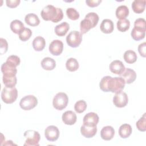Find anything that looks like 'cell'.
<instances>
[{
	"label": "cell",
	"instance_id": "obj_33",
	"mask_svg": "<svg viewBox=\"0 0 146 146\" xmlns=\"http://www.w3.org/2000/svg\"><path fill=\"white\" fill-rule=\"evenodd\" d=\"M87 107V105L86 102L83 100H80L75 103L74 105V109L76 112L80 113L86 110Z\"/></svg>",
	"mask_w": 146,
	"mask_h": 146
},
{
	"label": "cell",
	"instance_id": "obj_18",
	"mask_svg": "<svg viewBox=\"0 0 146 146\" xmlns=\"http://www.w3.org/2000/svg\"><path fill=\"white\" fill-rule=\"evenodd\" d=\"M115 135V130L112 126L107 125L104 127L100 131V136L102 139L108 141L111 140Z\"/></svg>",
	"mask_w": 146,
	"mask_h": 146
},
{
	"label": "cell",
	"instance_id": "obj_41",
	"mask_svg": "<svg viewBox=\"0 0 146 146\" xmlns=\"http://www.w3.org/2000/svg\"><path fill=\"white\" fill-rule=\"evenodd\" d=\"M145 48H146V43L145 42H143V43L140 44L138 46V51H139L140 55L144 58H145L146 56Z\"/></svg>",
	"mask_w": 146,
	"mask_h": 146
},
{
	"label": "cell",
	"instance_id": "obj_35",
	"mask_svg": "<svg viewBox=\"0 0 146 146\" xmlns=\"http://www.w3.org/2000/svg\"><path fill=\"white\" fill-rule=\"evenodd\" d=\"M18 35L20 40L25 42L30 38L32 35V31L29 28H25Z\"/></svg>",
	"mask_w": 146,
	"mask_h": 146
},
{
	"label": "cell",
	"instance_id": "obj_1",
	"mask_svg": "<svg viewBox=\"0 0 146 146\" xmlns=\"http://www.w3.org/2000/svg\"><path fill=\"white\" fill-rule=\"evenodd\" d=\"M125 83L121 77L112 78L110 76H106L101 79L99 87L104 92H111L117 93L124 89Z\"/></svg>",
	"mask_w": 146,
	"mask_h": 146
},
{
	"label": "cell",
	"instance_id": "obj_38",
	"mask_svg": "<svg viewBox=\"0 0 146 146\" xmlns=\"http://www.w3.org/2000/svg\"><path fill=\"white\" fill-rule=\"evenodd\" d=\"M134 27H140L143 29H146V22L143 18H138L134 22Z\"/></svg>",
	"mask_w": 146,
	"mask_h": 146
},
{
	"label": "cell",
	"instance_id": "obj_13",
	"mask_svg": "<svg viewBox=\"0 0 146 146\" xmlns=\"http://www.w3.org/2000/svg\"><path fill=\"white\" fill-rule=\"evenodd\" d=\"M120 76V77L124 79L125 83L127 84L132 83L136 78V74L135 71L129 68H125V70Z\"/></svg>",
	"mask_w": 146,
	"mask_h": 146
},
{
	"label": "cell",
	"instance_id": "obj_2",
	"mask_svg": "<svg viewBox=\"0 0 146 146\" xmlns=\"http://www.w3.org/2000/svg\"><path fill=\"white\" fill-rule=\"evenodd\" d=\"M40 15L43 20L51 21L54 23L60 21L63 17L62 10L51 5L45 6L41 11Z\"/></svg>",
	"mask_w": 146,
	"mask_h": 146
},
{
	"label": "cell",
	"instance_id": "obj_32",
	"mask_svg": "<svg viewBox=\"0 0 146 146\" xmlns=\"http://www.w3.org/2000/svg\"><path fill=\"white\" fill-rule=\"evenodd\" d=\"M130 27V22L128 19H121L118 20L117 22V29L121 32H125L127 31Z\"/></svg>",
	"mask_w": 146,
	"mask_h": 146
},
{
	"label": "cell",
	"instance_id": "obj_31",
	"mask_svg": "<svg viewBox=\"0 0 146 146\" xmlns=\"http://www.w3.org/2000/svg\"><path fill=\"white\" fill-rule=\"evenodd\" d=\"M2 80H3V83L5 86V87H9V88L15 87L17 84V81L16 76H8L3 75Z\"/></svg>",
	"mask_w": 146,
	"mask_h": 146
},
{
	"label": "cell",
	"instance_id": "obj_36",
	"mask_svg": "<svg viewBox=\"0 0 146 146\" xmlns=\"http://www.w3.org/2000/svg\"><path fill=\"white\" fill-rule=\"evenodd\" d=\"M137 128L141 132H145L146 131V116L145 113H144L143 116L139 119L136 124Z\"/></svg>",
	"mask_w": 146,
	"mask_h": 146
},
{
	"label": "cell",
	"instance_id": "obj_34",
	"mask_svg": "<svg viewBox=\"0 0 146 146\" xmlns=\"http://www.w3.org/2000/svg\"><path fill=\"white\" fill-rule=\"evenodd\" d=\"M66 14L69 19L73 21L78 19L80 16L79 12L72 7H69L66 10Z\"/></svg>",
	"mask_w": 146,
	"mask_h": 146
},
{
	"label": "cell",
	"instance_id": "obj_37",
	"mask_svg": "<svg viewBox=\"0 0 146 146\" xmlns=\"http://www.w3.org/2000/svg\"><path fill=\"white\" fill-rule=\"evenodd\" d=\"M0 42H1V46H0V54L1 55H3L5 53H6L8 49V43L7 40L1 38L0 39Z\"/></svg>",
	"mask_w": 146,
	"mask_h": 146
},
{
	"label": "cell",
	"instance_id": "obj_19",
	"mask_svg": "<svg viewBox=\"0 0 146 146\" xmlns=\"http://www.w3.org/2000/svg\"><path fill=\"white\" fill-rule=\"evenodd\" d=\"M100 30L105 34L111 33L114 29L113 22L109 19H103L100 26Z\"/></svg>",
	"mask_w": 146,
	"mask_h": 146
},
{
	"label": "cell",
	"instance_id": "obj_42",
	"mask_svg": "<svg viewBox=\"0 0 146 146\" xmlns=\"http://www.w3.org/2000/svg\"><path fill=\"white\" fill-rule=\"evenodd\" d=\"M102 2V0H87L86 3L87 5L91 7L98 6Z\"/></svg>",
	"mask_w": 146,
	"mask_h": 146
},
{
	"label": "cell",
	"instance_id": "obj_11",
	"mask_svg": "<svg viewBox=\"0 0 146 146\" xmlns=\"http://www.w3.org/2000/svg\"><path fill=\"white\" fill-rule=\"evenodd\" d=\"M44 135L46 139L50 141H55L59 137V131L55 125L48 126L44 131Z\"/></svg>",
	"mask_w": 146,
	"mask_h": 146
},
{
	"label": "cell",
	"instance_id": "obj_5",
	"mask_svg": "<svg viewBox=\"0 0 146 146\" xmlns=\"http://www.w3.org/2000/svg\"><path fill=\"white\" fill-rule=\"evenodd\" d=\"M24 136L26 138L24 145L27 146H38L40 139V136L38 132L29 129L25 132Z\"/></svg>",
	"mask_w": 146,
	"mask_h": 146
},
{
	"label": "cell",
	"instance_id": "obj_39",
	"mask_svg": "<svg viewBox=\"0 0 146 146\" xmlns=\"http://www.w3.org/2000/svg\"><path fill=\"white\" fill-rule=\"evenodd\" d=\"M6 60L12 62L13 63L15 64L17 66H18V65H19L20 62H21V60H20L19 57H18V56H17V55H11V56H9L7 58V60Z\"/></svg>",
	"mask_w": 146,
	"mask_h": 146
},
{
	"label": "cell",
	"instance_id": "obj_6",
	"mask_svg": "<svg viewBox=\"0 0 146 146\" xmlns=\"http://www.w3.org/2000/svg\"><path fill=\"white\" fill-rule=\"evenodd\" d=\"M68 102V98L64 92L57 93L53 98V107L57 110H62L65 108Z\"/></svg>",
	"mask_w": 146,
	"mask_h": 146
},
{
	"label": "cell",
	"instance_id": "obj_15",
	"mask_svg": "<svg viewBox=\"0 0 146 146\" xmlns=\"http://www.w3.org/2000/svg\"><path fill=\"white\" fill-rule=\"evenodd\" d=\"M110 71L117 75H120L125 70V66L123 64V62L119 60H115L112 61L109 66Z\"/></svg>",
	"mask_w": 146,
	"mask_h": 146
},
{
	"label": "cell",
	"instance_id": "obj_16",
	"mask_svg": "<svg viewBox=\"0 0 146 146\" xmlns=\"http://www.w3.org/2000/svg\"><path fill=\"white\" fill-rule=\"evenodd\" d=\"M62 119V121L65 124L71 125L74 124L76 123L77 117L75 113L73 111H67L63 113Z\"/></svg>",
	"mask_w": 146,
	"mask_h": 146
},
{
	"label": "cell",
	"instance_id": "obj_30",
	"mask_svg": "<svg viewBox=\"0 0 146 146\" xmlns=\"http://www.w3.org/2000/svg\"><path fill=\"white\" fill-rule=\"evenodd\" d=\"M66 67L69 71H75L79 68V63L76 59L70 58L66 61Z\"/></svg>",
	"mask_w": 146,
	"mask_h": 146
},
{
	"label": "cell",
	"instance_id": "obj_10",
	"mask_svg": "<svg viewBox=\"0 0 146 146\" xmlns=\"http://www.w3.org/2000/svg\"><path fill=\"white\" fill-rule=\"evenodd\" d=\"M1 71L4 76H14L17 73V66L12 62L6 60L1 66Z\"/></svg>",
	"mask_w": 146,
	"mask_h": 146
},
{
	"label": "cell",
	"instance_id": "obj_8",
	"mask_svg": "<svg viewBox=\"0 0 146 146\" xmlns=\"http://www.w3.org/2000/svg\"><path fill=\"white\" fill-rule=\"evenodd\" d=\"M82 40V34L78 31H72L66 37V42L67 44L73 48L78 47Z\"/></svg>",
	"mask_w": 146,
	"mask_h": 146
},
{
	"label": "cell",
	"instance_id": "obj_3",
	"mask_svg": "<svg viewBox=\"0 0 146 146\" xmlns=\"http://www.w3.org/2000/svg\"><path fill=\"white\" fill-rule=\"evenodd\" d=\"M99 18L98 15L94 12L88 13L84 19L80 23V31L82 34H86L91 29L95 27L99 21Z\"/></svg>",
	"mask_w": 146,
	"mask_h": 146
},
{
	"label": "cell",
	"instance_id": "obj_23",
	"mask_svg": "<svg viewBox=\"0 0 146 146\" xmlns=\"http://www.w3.org/2000/svg\"><path fill=\"white\" fill-rule=\"evenodd\" d=\"M132 38L135 40H140L144 38L145 35V29L137 27H134L131 33Z\"/></svg>",
	"mask_w": 146,
	"mask_h": 146
},
{
	"label": "cell",
	"instance_id": "obj_21",
	"mask_svg": "<svg viewBox=\"0 0 146 146\" xmlns=\"http://www.w3.org/2000/svg\"><path fill=\"white\" fill-rule=\"evenodd\" d=\"M41 66L44 70H52L56 67V62L50 57H46L41 61Z\"/></svg>",
	"mask_w": 146,
	"mask_h": 146
},
{
	"label": "cell",
	"instance_id": "obj_27",
	"mask_svg": "<svg viewBox=\"0 0 146 146\" xmlns=\"http://www.w3.org/2000/svg\"><path fill=\"white\" fill-rule=\"evenodd\" d=\"M10 26L11 31L17 34H19L25 28L23 23L18 19L13 21L11 22Z\"/></svg>",
	"mask_w": 146,
	"mask_h": 146
},
{
	"label": "cell",
	"instance_id": "obj_9",
	"mask_svg": "<svg viewBox=\"0 0 146 146\" xmlns=\"http://www.w3.org/2000/svg\"><path fill=\"white\" fill-rule=\"evenodd\" d=\"M128 102V97L127 94L123 91L115 93L113 98V103L114 105L119 108H122L127 106Z\"/></svg>",
	"mask_w": 146,
	"mask_h": 146
},
{
	"label": "cell",
	"instance_id": "obj_40",
	"mask_svg": "<svg viewBox=\"0 0 146 146\" xmlns=\"http://www.w3.org/2000/svg\"><path fill=\"white\" fill-rule=\"evenodd\" d=\"M20 0H7L6 1V5L10 8H15L20 3Z\"/></svg>",
	"mask_w": 146,
	"mask_h": 146
},
{
	"label": "cell",
	"instance_id": "obj_12",
	"mask_svg": "<svg viewBox=\"0 0 146 146\" xmlns=\"http://www.w3.org/2000/svg\"><path fill=\"white\" fill-rule=\"evenodd\" d=\"M63 50V43L60 40H52L49 46V51L55 56L59 55L62 54Z\"/></svg>",
	"mask_w": 146,
	"mask_h": 146
},
{
	"label": "cell",
	"instance_id": "obj_25",
	"mask_svg": "<svg viewBox=\"0 0 146 146\" xmlns=\"http://www.w3.org/2000/svg\"><path fill=\"white\" fill-rule=\"evenodd\" d=\"M132 129L131 126L128 124H122L119 129V136L123 139L128 137L132 133Z\"/></svg>",
	"mask_w": 146,
	"mask_h": 146
},
{
	"label": "cell",
	"instance_id": "obj_28",
	"mask_svg": "<svg viewBox=\"0 0 146 146\" xmlns=\"http://www.w3.org/2000/svg\"><path fill=\"white\" fill-rule=\"evenodd\" d=\"M115 13L118 19H125L129 15V9L127 6L121 5L117 7Z\"/></svg>",
	"mask_w": 146,
	"mask_h": 146
},
{
	"label": "cell",
	"instance_id": "obj_17",
	"mask_svg": "<svg viewBox=\"0 0 146 146\" xmlns=\"http://www.w3.org/2000/svg\"><path fill=\"white\" fill-rule=\"evenodd\" d=\"M97 132V127L96 126H87L83 124L80 128V132L82 135L87 138L94 137Z\"/></svg>",
	"mask_w": 146,
	"mask_h": 146
},
{
	"label": "cell",
	"instance_id": "obj_4",
	"mask_svg": "<svg viewBox=\"0 0 146 146\" xmlns=\"http://www.w3.org/2000/svg\"><path fill=\"white\" fill-rule=\"evenodd\" d=\"M18 97V91L15 87H5L1 92V99L6 104L14 103Z\"/></svg>",
	"mask_w": 146,
	"mask_h": 146
},
{
	"label": "cell",
	"instance_id": "obj_26",
	"mask_svg": "<svg viewBox=\"0 0 146 146\" xmlns=\"http://www.w3.org/2000/svg\"><path fill=\"white\" fill-rule=\"evenodd\" d=\"M25 22L31 26H36L40 23V20L38 17L34 13L27 14L25 18Z\"/></svg>",
	"mask_w": 146,
	"mask_h": 146
},
{
	"label": "cell",
	"instance_id": "obj_14",
	"mask_svg": "<svg viewBox=\"0 0 146 146\" xmlns=\"http://www.w3.org/2000/svg\"><path fill=\"white\" fill-rule=\"evenodd\" d=\"M99 116L95 112H89L83 117V124L87 126H96L99 122Z\"/></svg>",
	"mask_w": 146,
	"mask_h": 146
},
{
	"label": "cell",
	"instance_id": "obj_20",
	"mask_svg": "<svg viewBox=\"0 0 146 146\" xmlns=\"http://www.w3.org/2000/svg\"><path fill=\"white\" fill-rule=\"evenodd\" d=\"M70 29V25L66 22H63L55 27L54 31L55 34L59 36H64Z\"/></svg>",
	"mask_w": 146,
	"mask_h": 146
},
{
	"label": "cell",
	"instance_id": "obj_24",
	"mask_svg": "<svg viewBox=\"0 0 146 146\" xmlns=\"http://www.w3.org/2000/svg\"><path fill=\"white\" fill-rule=\"evenodd\" d=\"M145 0H135L132 3V9L133 11L137 13H143L145 7Z\"/></svg>",
	"mask_w": 146,
	"mask_h": 146
},
{
	"label": "cell",
	"instance_id": "obj_29",
	"mask_svg": "<svg viewBox=\"0 0 146 146\" xmlns=\"http://www.w3.org/2000/svg\"><path fill=\"white\" fill-rule=\"evenodd\" d=\"M123 58L125 62L129 64H132L136 61L137 57L136 52L134 51L129 50L124 52Z\"/></svg>",
	"mask_w": 146,
	"mask_h": 146
},
{
	"label": "cell",
	"instance_id": "obj_7",
	"mask_svg": "<svg viewBox=\"0 0 146 146\" xmlns=\"http://www.w3.org/2000/svg\"><path fill=\"white\" fill-rule=\"evenodd\" d=\"M38 104L37 98L32 95H26L21 99L19 106L21 108L25 111H29L34 108Z\"/></svg>",
	"mask_w": 146,
	"mask_h": 146
},
{
	"label": "cell",
	"instance_id": "obj_22",
	"mask_svg": "<svg viewBox=\"0 0 146 146\" xmlns=\"http://www.w3.org/2000/svg\"><path fill=\"white\" fill-rule=\"evenodd\" d=\"M32 45L35 51H41L44 49L46 46L45 39L40 36H38L34 39Z\"/></svg>",
	"mask_w": 146,
	"mask_h": 146
}]
</instances>
